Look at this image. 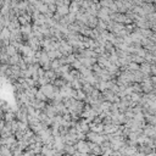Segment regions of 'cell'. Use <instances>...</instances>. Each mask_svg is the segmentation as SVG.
Listing matches in <instances>:
<instances>
[{"mask_svg":"<svg viewBox=\"0 0 156 156\" xmlns=\"http://www.w3.org/2000/svg\"><path fill=\"white\" fill-rule=\"evenodd\" d=\"M61 156H71V155H70V154H66V152H63Z\"/></svg>","mask_w":156,"mask_h":156,"instance_id":"cell-3","label":"cell"},{"mask_svg":"<svg viewBox=\"0 0 156 156\" xmlns=\"http://www.w3.org/2000/svg\"><path fill=\"white\" fill-rule=\"evenodd\" d=\"M71 156H83V154H80V152H78V151H76V152H73Z\"/></svg>","mask_w":156,"mask_h":156,"instance_id":"cell-1","label":"cell"},{"mask_svg":"<svg viewBox=\"0 0 156 156\" xmlns=\"http://www.w3.org/2000/svg\"><path fill=\"white\" fill-rule=\"evenodd\" d=\"M145 156H155V154L154 152H149V154H146Z\"/></svg>","mask_w":156,"mask_h":156,"instance_id":"cell-2","label":"cell"}]
</instances>
